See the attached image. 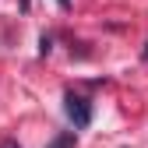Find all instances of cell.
Listing matches in <instances>:
<instances>
[{
    "mask_svg": "<svg viewBox=\"0 0 148 148\" xmlns=\"http://www.w3.org/2000/svg\"><path fill=\"white\" fill-rule=\"evenodd\" d=\"M46 148H74V134H71V131H64V134H57V138H53Z\"/></svg>",
    "mask_w": 148,
    "mask_h": 148,
    "instance_id": "2",
    "label": "cell"
},
{
    "mask_svg": "<svg viewBox=\"0 0 148 148\" xmlns=\"http://www.w3.org/2000/svg\"><path fill=\"white\" fill-rule=\"evenodd\" d=\"M0 148H21V145H18V141H4V145H0Z\"/></svg>",
    "mask_w": 148,
    "mask_h": 148,
    "instance_id": "3",
    "label": "cell"
},
{
    "mask_svg": "<svg viewBox=\"0 0 148 148\" xmlns=\"http://www.w3.org/2000/svg\"><path fill=\"white\" fill-rule=\"evenodd\" d=\"M64 113L71 116L74 127H88V120H92V106H88V99L67 92V95H64Z\"/></svg>",
    "mask_w": 148,
    "mask_h": 148,
    "instance_id": "1",
    "label": "cell"
},
{
    "mask_svg": "<svg viewBox=\"0 0 148 148\" xmlns=\"http://www.w3.org/2000/svg\"><path fill=\"white\" fill-rule=\"evenodd\" d=\"M60 7H71V0H60Z\"/></svg>",
    "mask_w": 148,
    "mask_h": 148,
    "instance_id": "4",
    "label": "cell"
}]
</instances>
